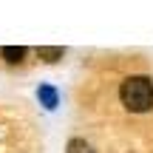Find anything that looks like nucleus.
Masks as SVG:
<instances>
[{
	"label": "nucleus",
	"instance_id": "obj_1",
	"mask_svg": "<svg viewBox=\"0 0 153 153\" xmlns=\"http://www.w3.org/2000/svg\"><path fill=\"white\" fill-rule=\"evenodd\" d=\"M119 99L128 111L145 114V111L153 108V82L148 76H128L119 88Z\"/></svg>",
	"mask_w": 153,
	"mask_h": 153
},
{
	"label": "nucleus",
	"instance_id": "obj_2",
	"mask_svg": "<svg viewBox=\"0 0 153 153\" xmlns=\"http://www.w3.org/2000/svg\"><path fill=\"white\" fill-rule=\"evenodd\" d=\"M0 57H3L6 62H20L23 57H26V48H23V45H3V48H0Z\"/></svg>",
	"mask_w": 153,
	"mask_h": 153
},
{
	"label": "nucleus",
	"instance_id": "obj_3",
	"mask_svg": "<svg viewBox=\"0 0 153 153\" xmlns=\"http://www.w3.org/2000/svg\"><path fill=\"white\" fill-rule=\"evenodd\" d=\"M37 54H40V60H45V62H57L62 57V48H57V45H43V48H37Z\"/></svg>",
	"mask_w": 153,
	"mask_h": 153
},
{
	"label": "nucleus",
	"instance_id": "obj_4",
	"mask_svg": "<svg viewBox=\"0 0 153 153\" xmlns=\"http://www.w3.org/2000/svg\"><path fill=\"white\" fill-rule=\"evenodd\" d=\"M40 99L45 102V108H54L57 105V91L51 85H40Z\"/></svg>",
	"mask_w": 153,
	"mask_h": 153
},
{
	"label": "nucleus",
	"instance_id": "obj_5",
	"mask_svg": "<svg viewBox=\"0 0 153 153\" xmlns=\"http://www.w3.org/2000/svg\"><path fill=\"white\" fill-rule=\"evenodd\" d=\"M68 153H94V150H91V145L85 139H71L68 142Z\"/></svg>",
	"mask_w": 153,
	"mask_h": 153
}]
</instances>
